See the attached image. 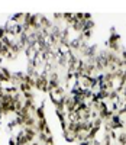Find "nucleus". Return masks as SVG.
<instances>
[{
    "mask_svg": "<svg viewBox=\"0 0 126 145\" xmlns=\"http://www.w3.org/2000/svg\"><path fill=\"white\" fill-rule=\"evenodd\" d=\"M107 46H109V51L115 52V54H120L123 46H122V41H120V35L116 31H112L109 39H107Z\"/></svg>",
    "mask_w": 126,
    "mask_h": 145,
    "instance_id": "obj_1",
    "label": "nucleus"
},
{
    "mask_svg": "<svg viewBox=\"0 0 126 145\" xmlns=\"http://www.w3.org/2000/svg\"><path fill=\"white\" fill-rule=\"evenodd\" d=\"M116 141L119 142V145H126V132L125 131H122L120 134L118 135V139Z\"/></svg>",
    "mask_w": 126,
    "mask_h": 145,
    "instance_id": "obj_4",
    "label": "nucleus"
},
{
    "mask_svg": "<svg viewBox=\"0 0 126 145\" xmlns=\"http://www.w3.org/2000/svg\"><path fill=\"white\" fill-rule=\"evenodd\" d=\"M48 122H46V119L45 120H36V131H38V134H42V132L46 131L48 128Z\"/></svg>",
    "mask_w": 126,
    "mask_h": 145,
    "instance_id": "obj_3",
    "label": "nucleus"
},
{
    "mask_svg": "<svg viewBox=\"0 0 126 145\" xmlns=\"http://www.w3.org/2000/svg\"><path fill=\"white\" fill-rule=\"evenodd\" d=\"M35 119L36 120H45L46 119V116H45V106L44 105L36 107V110H35Z\"/></svg>",
    "mask_w": 126,
    "mask_h": 145,
    "instance_id": "obj_2",
    "label": "nucleus"
}]
</instances>
